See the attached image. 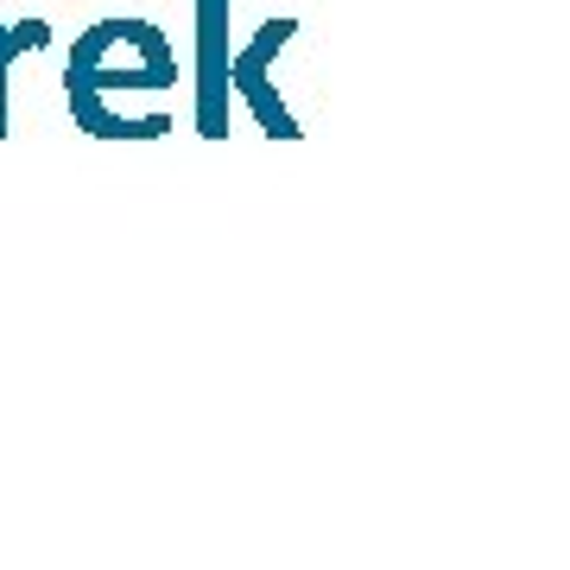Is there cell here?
I'll list each match as a JSON object with an SVG mask.
<instances>
[{"label":"cell","instance_id":"1","mask_svg":"<svg viewBox=\"0 0 570 570\" xmlns=\"http://www.w3.org/2000/svg\"><path fill=\"white\" fill-rule=\"evenodd\" d=\"M178 82V51L165 45L153 20H96L70 51L63 70V96H96V102H121V96H153Z\"/></svg>","mask_w":570,"mask_h":570},{"label":"cell","instance_id":"5","mask_svg":"<svg viewBox=\"0 0 570 570\" xmlns=\"http://www.w3.org/2000/svg\"><path fill=\"white\" fill-rule=\"evenodd\" d=\"M51 45V26L45 20H0V140H7V70L20 58H32V51H45Z\"/></svg>","mask_w":570,"mask_h":570},{"label":"cell","instance_id":"4","mask_svg":"<svg viewBox=\"0 0 570 570\" xmlns=\"http://www.w3.org/2000/svg\"><path fill=\"white\" fill-rule=\"evenodd\" d=\"M70 102V121L89 134V140H115V146H146V140H165L171 134V115H127L121 102H96V96H63Z\"/></svg>","mask_w":570,"mask_h":570},{"label":"cell","instance_id":"3","mask_svg":"<svg viewBox=\"0 0 570 570\" xmlns=\"http://www.w3.org/2000/svg\"><path fill=\"white\" fill-rule=\"evenodd\" d=\"M228 7L235 0H197V102L190 121L204 140H228Z\"/></svg>","mask_w":570,"mask_h":570},{"label":"cell","instance_id":"2","mask_svg":"<svg viewBox=\"0 0 570 570\" xmlns=\"http://www.w3.org/2000/svg\"><path fill=\"white\" fill-rule=\"evenodd\" d=\"M298 39V20H266L254 39L235 51V63H228V96H242L247 102V115L261 121V134L266 140H305V127H298V115H292V102L279 96V82H273V58H279L285 45Z\"/></svg>","mask_w":570,"mask_h":570}]
</instances>
